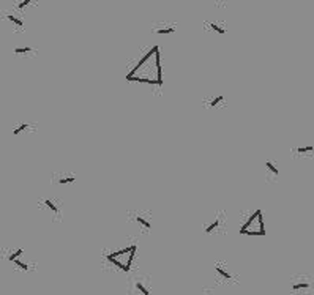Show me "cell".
Wrapping results in <instances>:
<instances>
[{
  "instance_id": "obj_14",
  "label": "cell",
  "mask_w": 314,
  "mask_h": 295,
  "mask_svg": "<svg viewBox=\"0 0 314 295\" xmlns=\"http://www.w3.org/2000/svg\"><path fill=\"white\" fill-rule=\"evenodd\" d=\"M76 180H78V176L73 174V172H59V174H54V176H52V183L60 185V187H63V185L74 183Z\"/></svg>"
},
{
  "instance_id": "obj_17",
  "label": "cell",
  "mask_w": 314,
  "mask_h": 295,
  "mask_svg": "<svg viewBox=\"0 0 314 295\" xmlns=\"http://www.w3.org/2000/svg\"><path fill=\"white\" fill-rule=\"evenodd\" d=\"M13 56L16 57H35L37 49L32 46H18L13 49Z\"/></svg>"
},
{
  "instance_id": "obj_6",
  "label": "cell",
  "mask_w": 314,
  "mask_h": 295,
  "mask_svg": "<svg viewBox=\"0 0 314 295\" xmlns=\"http://www.w3.org/2000/svg\"><path fill=\"white\" fill-rule=\"evenodd\" d=\"M24 256H26L24 248H12V249L5 251V257H7V260L10 262V264L18 267L19 270H23V271H29V270H32V264L30 262L23 260Z\"/></svg>"
},
{
  "instance_id": "obj_10",
  "label": "cell",
  "mask_w": 314,
  "mask_h": 295,
  "mask_svg": "<svg viewBox=\"0 0 314 295\" xmlns=\"http://www.w3.org/2000/svg\"><path fill=\"white\" fill-rule=\"evenodd\" d=\"M177 32V23L172 21H158L151 24V34L155 35H172Z\"/></svg>"
},
{
  "instance_id": "obj_16",
  "label": "cell",
  "mask_w": 314,
  "mask_h": 295,
  "mask_svg": "<svg viewBox=\"0 0 314 295\" xmlns=\"http://www.w3.org/2000/svg\"><path fill=\"white\" fill-rule=\"evenodd\" d=\"M204 30H212L213 34H218V35H226V24L224 23H220V21H207V23L204 24Z\"/></svg>"
},
{
  "instance_id": "obj_8",
  "label": "cell",
  "mask_w": 314,
  "mask_h": 295,
  "mask_svg": "<svg viewBox=\"0 0 314 295\" xmlns=\"http://www.w3.org/2000/svg\"><path fill=\"white\" fill-rule=\"evenodd\" d=\"M224 226H226V216L223 212H216L213 215L212 220L204 226V232L207 235H213V234H218L220 231H224Z\"/></svg>"
},
{
  "instance_id": "obj_5",
  "label": "cell",
  "mask_w": 314,
  "mask_h": 295,
  "mask_svg": "<svg viewBox=\"0 0 314 295\" xmlns=\"http://www.w3.org/2000/svg\"><path fill=\"white\" fill-rule=\"evenodd\" d=\"M128 293L129 295H150L151 293V279L147 275H136L128 279Z\"/></svg>"
},
{
  "instance_id": "obj_2",
  "label": "cell",
  "mask_w": 314,
  "mask_h": 295,
  "mask_svg": "<svg viewBox=\"0 0 314 295\" xmlns=\"http://www.w3.org/2000/svg\"><path fill=\"white\" fill-rule=\"evenodd\" d=\"M239 232L246 237H264L267 234L264 215L261 209L251 210L248 215L243 216V221L240 223Z\"/></svg>"
},
{
  "instance_id": "obj_4",
  "label": "cell",
  "mask_w": 314,
  "mask_h": 295,
  "mask_svg": "<svg viewBox=\"0 0 314 295\" xmlns=\"http://www.w3.org/2000/svg\"><path fill=\"white\" fill-rule=\"evenodd\" d=\"M314 292V279L308 275L290 278V295H309Z\"/></svg>"
},
{
  "instance_id": "obj_20",
  "label": "cell",
  "mask_w": 314,
  "mask_h": 295,
  "mask_svg": "<svg viewBox=\"0 0 314 295\" xmlns=\"http://www.w3.org/2000/svg\"><path fill=\"white\" fill-rule=\"evenodd\" d=\"M194 295H216V293H215V290L210 289V287H202V289H199Z\"/></svg>"
},
{
  "instance_id": "obj_1",
  "label": "cell",
  "mask_w": 314,
  "mask_h": 295,
  "mask_svg": "<svg viewBox=\"0 0 314 295\" xmlns=\"http://www.w3.org/2000/svg\"><path fill=\"white\" fill-rule=\"evenodd\" d=\"M136 251H137V245L136 243L126 245L123 248L112 249V251H104V253H103L104 265L112 267V268H115L118 271L128 273L129 270H131L133 260L136 257Z\"/></svg>"
},
{
  "instance_id": "obj_12",
  "label": "cell",
  "mask_w": 314,
  "mask_h": 295,
  "mask_svg": "<svg viewBox=\"0 0 314 295\" xmlns=\"http://www.w3.org/2000/svg\"><path fill=\"white\" fill-rule=\"evenodd\" d=\"M37 129V125L35 123H30V122H19L16 125H13L12 128V134L16 136V137H26L27 134L34 133Z\"/></svg>"
},
{
  "instance_id": "obj_3",
  "label": "cell",
  "mask_w": 314,
  "mask_h": 295,
  "mask_svg": "<svg viewBox=\"0 0 314 295\" xmlns=\"http://www.w3.org/2000/svg\"><path fill=\"white\" fill-rule=\"evenodd\" d=\"M38 209L45 212L52 221H62L63 209H62V202L57 198H51V196L41 198L38 201Z\"/></svg>"
},
{
  "instance_id": "obj_19",
  "label": "cell",
  "mask_w": 314,
  "mask_h": 295,
  "mask_svg": "<svg viewBox=\"0 0 314 295\" xmlns=\"http://www.w3.org/2000/svg\"><path fill=\"white\" fill-rule=\"evenodd\" d=\"M292 154L300 155V157L308 155V154H314V147L312 145H298V147H295L294 150H292Z\"/></svg>"
},
{
  "instance_id": "obj_13",
  "label": "cell",
  "mask_w": 314,
  "mask_h": 295,
  "mask_svg": "<svg viewBox=\"0 0 314 295\" xmlns=\"http://www.w3.org/2000/svg\"><path fill=\"white\" fill-rule=\"evenodd\" d=\"M265 182L268 183H276L279 180V168H278V163L276 161H272L268 160L265 161Z\"/></svg>"
},
{
  "instance_id": "obj_9",
  "label": "cell",
  "mask_w": 314,
  "mask_h": 295,
  "mask_svg": "<svg viewBox=\"0 0 314 295\" xmlns=\"http://www.w3.org/2000/svg\"><path fill=\"white\" fill-rule=\"evenodd\" d=\"M129 218L136 223V226H139L144 231H150L151 229V213L145 212V210H134L129 213Z\"/></svg>"
},
{
  "instance_id": "obj_15",
  "label": "cell",
  "mask_w": 314,
  "mask_h": 295,
  "mask_svg": "<svg viewBox=\"0 0 314 295\" xmlns=\"http://www.w3.org/2000/svg\"><path fill=\"white\" fill-rule=\"evenodd\" d=\"M37 5H38V0H13L12 8H10V10H15V12H18L21 15H26L27 8L37 7Z\"/></svg>"
},
{
  "instance_id": "obj_11",
  "label": "cell",
  "mask_w": 314,
  "mask_h": 295,
  "mask_svg": "<svg viewBox=\"0 0 314 295\" xmlns=\"http://www.w3.org/2000/svg\"><path fill=\"white\" fill-rule=\"evenodd\" d=\"M2 16H4V19L8 21V23L12 24L13 27H16V30L24 32V29H26V23H24V18H23L24 15H21V13L15 12V10H5Z\"/></svg>"
},
{
  "instance_id": "obj_7",
  "label": "cell",
  "mask_w": 314,
  "mask_h": 295,
  "mask_svg": "<svg viewBox=\"0 0 314 295\" xmlns=\"http://www.w3.org/2000/svg\"><path fill=\"white\" fill-rule=\"evenodd\" d=\"M215 275H216V279H220L226 284H232V282H237V276L235 273L231 270V267L226 264V262H216L215 267Z\"/></svg>"
},
{
  "instance_id": "obj_18",
  "label": "cell",
  "mask_w": 314,
  "mask_h": 295,
  "mask_svg": "<svg viewBox=\"0 0 314 295\" xmlns=\"http://www.w3.org/2000/svg\"><path fill=\"white\" fill-rule=\"evenodd\" d=\"M204 106L205 107H210V109L220 107V106H226V96L224 95H218V96L207 98V100H204Z\"/></svg>"
}]
</instances>
